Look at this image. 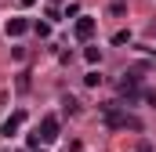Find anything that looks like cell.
<instances>
[{
    "mask_svg": "<svg viewBox=\"0 0 156 152\" xmlns=\"http://www.w3.org/2000/svg\"><path fill=\"white\" fill-rule=\"evenodd\" d=\"M105 127H113V130H142V119L131 116V112H109Z\"/></svg>",
    "mask_w": 156,
    "mask_h": 152,
    "instance_id": "6da1fadb",
    "label": "cell"
},
{
    "mask_svg": "<svg viewBox=\"0 0 156 152\" xmlns=\"http://www.w3.org/2000/svg\"><path fill=\"white\" fill-rule=\"evenodd\" d=\"M142 98H145L149 105H156V91H142Z\"/></svg>",
    "mask_w": 156,
    "mask_h": 152,
    "instance_id": "8fae6325",
    "label": "cell"
},
{
    "mask_svg": "<svg viewBox=\"0 0 156 152\" xmlns=\"http://www.w3.org/2000/svg\"><path fill=\"white\" fill-rule=\"evenodd\" d=\"M62 105H66V112H69V116L80 112V102H76V98H62Z\"/></svg>",
    "mask_w": 156,
    "mask_h": 152,
    "instance_id": "ba28073f",
    "label": "cell"
},
{
    "mask_svg": "<svg viewBox=\"0 0 156 152\" xmlns=\"http://www.w3.org/2000/svg\"><path fill=\"white\" fill-rule=\"evenodd\" d=\"M127 40H131V33H127V29H120L116 36H113V43H127Z\"/></svg>",
    "mask_w": 156,
    "mask_h": 152,
    "instance_id": "30bf717a",
    "label": "cell"
},
{
    "mask_svg": "<svg viewBox=\"0 0 156 152\" xmlns=\"http://www.w3.org/2000/svg\"><path fill=\"white\" fill-rule=\"evenodd\" d=\"M37 138L44 145H51V141H58V116H44L37 127Z\"/></svg>",
    "mask_w": 156,
    "mask_h": 152,
    "instance_id": "7a4b0ae2",
    "label": "cell"
},
{
    "mask_svg": "<svg viewBox=\"0 0 156 152\" xmlns=\"http://www.w3.org/2000/svg\"><path fill=\"white\" fill-rule=\"evenodd\" d=\"M4 29H7V36H22V33L29 29V22H26V18H7Z\"/></svg>",
    "mask_w": 156,
    "mask_h": 152,
    "instance_id": "5b68a950",
    "label": "cell"
},
{
    "mask_svg": "<svg viewBox=\"0 0 156 152\" xmlns=\"http://www.w3.org/2000/svg\"><path fill=\"white\" fill-rule=\"evenodd\" d=\"M83 83H87V87H98V83H102V76H98V73H94V69H91V73L83 76Z\"/></svg>",
    "mask_w": 156,
    "mask_h": 152,
    "instance_id": "9c48e42d",
    "label": "cell"
},
{
    "mask_svg": "<svg viewBox=\"0 0 156 152\" xmlns=\"http://www.w3.org/2000/svg\"><path fill=\"white\" fill-rule=\"evenodd\" d=\"M73 33H76V40H91L94 36V18H91V15H76Z\"/></svg>",
    "mask_w": 156,
    "mask_h": 152,
    "instance_id": "3957f363",
    "label": "cell"
},
{
    "mask_svg": "<svg viewBox=\"0 0 156 152\" xmlns=\"http://www.w3.org/2000/svg\"><path fill=\"white\" fill-rule=\"evenodd\" d=\"M120 91H123V94H134V91H138V73H123L120 76Z\"/></svg>",
    "mask_w": 156,
    "mask_h": 152,
    "instance_id": "8992f818",
    "label": "cell"
},
{
    "mask_svg": "<svg viewBox=\"0 0 156 152\" xmlns=\"http://www.w3.org/2000/svg\"><path fill=\"white\" fill-rule=\"evenodd\" d=\"M22 123H26V112H11L4 123H0V134H4V138H11V134H18V127H22Z\"/></svg>",
    "mask_w": 156,
    "mask_h": 152,
    "instance_id": "277c9868",
    "label": "cell"
},
{
    "mask_svg": "<svg viewBox=\"0 0 156 152\" xmlns=\"http://www.w3.org/2000/svg\"><path fill=\"white\" fill-rule=\"evenodd\" d=\"M138 152H156V149L149 145V141H142V145H138Z\"/></svg>",
    "mask_w": 156,
    "mask_h": 152,
    "instance_id": "7c38bea8",
    "label": "cell"
},
{
    "mask_svg": "<svg viewBox=\"0 0 156 152\" xmlns=\"http://www.w3.org/2000/svg\"><path fill=\"white\" fill-rule=\"evenodd\" d=\"M18 4H22V7H33V4H37V0H18Z\"/></svg>",
    "mask_w": 156,
    "mask_h": 152,
    "instance_id": "4fadbf2b",
    "label": "cell"
},
{
    "mask_svg": "<svg viewBox=\"0 0 156 152\" xmlns=\"http://www.w3.org/2000/svg\"><path fill=\"white\" fill-rule=\"evenodd\" d=\"M83 58H87L91 65H98V62H102V51H98V47H87V51H83Z\"/></svg>",
    "mask_w": 156,
    "mask_h": 152,
    "instance_id": "52a82bcc",
    "label": "cell"
}]
</instances>
